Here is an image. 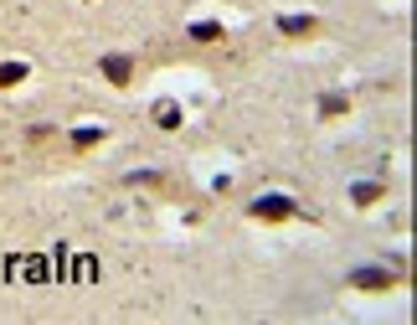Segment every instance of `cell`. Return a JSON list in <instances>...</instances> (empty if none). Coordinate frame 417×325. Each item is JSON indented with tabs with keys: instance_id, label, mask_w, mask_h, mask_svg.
I'll use <instances>...</instances> for the list:
<instances>
[{
	"instance_id": "7a4b0ae2",
	"label": "cell",
	"mask_w": 417,
	"mask_h": 325,
	"mask_svg": "<svg viewBox=\"0 0 417 325\" xmlns=\"http://www.w3.org/2000/svg\"><path fill=\"white\" fill-rule=\"evenodd\" d=\"M397 284V274H387V268H350V289H391Z\"/></svg>"
},
{
	"instance_id": "52a82bcc",
	"label": "cell",
	"mask_w": 417,
	"mask_h": 325,
	"mask_svg": "<svg viewBox=\"0 0 417 325\" xmlns=\"http://www.w3.org/2000/svg\"><path fill=\"white\" fill-rule=\"evenodd\" d=\"M345 108H350L345 93H325L320 99V119H335V114H345Z\"/></svg>"
},
{
	"instance_id": "6da1fadb",
	"label": "cell",
	"mask_w": 417,
	"mask_h": 325,
	"mask_svg": "<svg viewBox=\"0 0 417 325\" xmlns=\"http://www.w3.org/2000/svg\"><path fill=\"white\" fill-rule=\"evenodd\" d=\"M294 197H258L252 201V217H263V222H278V217H294Z\"/></svg>"
},
{
	"instance_id": "3957f363",
	"label": "cell",
	"mask_w": 417,
	"mask_h": 325,
	"mask_svg": "<svg viewBox=\"0 0 417 325\" xmlns=\"http://www.w3.org/2000/svg\"><path fill=\"white\" fill-rule=\"evenodd\" d=\"M98 72H103L108 83H119V88H124V83L134 78V62H129V57H119V52H108V57L98 62Z\"/></svg>"
},
{
	"instance_id": "8992f818",
	"label": "cell",
	"mask_w": 417,
	"mask_h": 325,
	"mask_svg": "<svg viewBox=\"0 0 417 325\" xmlns=\"http://www.w3.org/2000/svg\"><path fill=\"white\" fill-rule=\"evenodd\" d=\"M376 197H381V186H376V181H356V186H350V201H356V207H371Z\"/></svg>"
},
{
	"instance_id": "277c9868",
	"label": "cell",
	"mask_w": 417,
	"mask_h": 325,
	"mask_svg": "<svg viewBox=\"0 0 417 325\" xmlns=\"http://www.w3.org/2000/svg\"><path fill=\"white\" fill-rule=\"evenodd\" d=\"M278 31H283V37H314V31H320V21H314V16H283Z\"/></svg>"
},
{
	"instance_id": "30bf717a",
	"label": "cell",
	"mask_w": 417,
	"mask_h": 325,
	"mask_svg": "<svg viewBox=\"0 0 417 325\" xmlns=\"http://www.w3.org/2000/svg\"><path fill=\"white\" fill-rule=\"evenodd\" d=\"M72 139H78V150H83V145H98V139H103V129H98V124H88V129H78Z\"/></svg>"
},
{
	"instance_id": "ba28073f",
	"label": "cell",
	"mask_w": 417,
	"mask_h": 325,
	"mask_svg": "<svg viewBox=\"0 0 417 325\" xmlns=\"http://www.w3.org/2000/svg\"><path fill=\"white\" fill-rule=\"evenodd\" d=\"M191 41H222V26L216 21H191Z\"/></svg>"
},
{
	"instance_id": "5b68a950",
	"label": "cell",
	"mask_w": 417,
	"mask_h": 325,
	"mask_svg": "<svg viewBox=\"0 0 417 325\" xmlns=\"http://www.w3.org/2000/svg\"><path fill=\"white\" fill-rule=\"evenodd\" d=\"M26 62H0V88H16V83H26Z\"/></svg>"
},
{
	"instance_id": "8fae6325",
	"label": "cell",
	"mask_w": 417,
	"mask_h": 325,
	"mask_svg": "<svg viewBox=\"0 0 417 325\" xmlns=\"http://www.w3.org/2000/svg\"><path fill=\"white\" fill-rule=\"evenodd\" d=\"M47 274H52V268H47V258H31V264H26V279H37V284H41Z\"/></svg>"
},
{
	"instance_id": "9c48e42d",
	"label": "cell",
	"mask_w": 417,
	"mask_h": 325,
	"mask_svg": "<svg viewBox=\"0 0 417 325\" xmlns=\"http://www.w3.org/2000/svg\"><path fill=\"white\" fill-rule=\"evenodd\" d=\"M155 124H160V129H175V124H181V108H175V104H160V108H155Z\"/></svg>"
}]
</instances>
